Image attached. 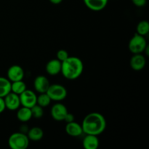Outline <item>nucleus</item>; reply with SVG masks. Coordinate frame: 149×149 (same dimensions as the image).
<instances>
[{"label":"nucleus","mask_w":149,"mask_h":149,"mask_svg":"<svg viewBox=\"0 0 149 149\" xmlns=\"http://www.w3.org/2000/svg\"><path fill=\"white\" fill-rule=\"evenodd\" d=\"M135 6L138 7H142L145 6L147 3V0H132Z\"/></svg>","instance_id":"nucleus-24"},{"label":"nucleus","mask_w":149,"mask_h":149,"mask_svg":"<svg viewBox=\"0 0 149 149\" xmlns=\"http://www.w3.org/2000/svg\"><path fill=\"white\" fill-rule=\"evenodd\" d=\"M51 101L52 100L46 93H39V95L37 96L36 99V104L40 106L41 107L45 108L50 104Z\"/></svg>","instance_id":"nucleus-20"},{"label":"nucleus","mask_w":149,"mask_h":149,"mask_svg":"<svg viewBox=\"0 0 149 149\" xmlns=\"http://www.w3.org/2000/svg\"><path fill=\"white\" fill-rule=\"evenodd\" d=\"M47 73L50 76H56L61 71V62L58 59H52L46 65Z\"/></svg>","instance_id":"nucleus-14"},{"label":"nucleus","mask_w":149,"mask_h":149,"mask_svg":"<svg viewBox=\"0 0 149 149\" xmlns=\"http://www.w3.org/2000/svg\"><path fill=\"white\" fill-rule=\"evenodd\" d=\"M65 130V132L71 137H79L83 133L81 125L74 121L69 123H66Z\"/></svg>","instance_id":"nucleus-13"},{"label":"nucleus","mask_w":149,"mask_h":149,"mask_svg":"<svg viewBox=\"0 0 149 149\" xmlns=\"http://www.w3.org/2000/svg\"><path fill=\"white\" fill-rule=\"evenodd\" d=\"M100 141L96 135H86L82 141L83 148L84 149H97L99 147Z\"/></svg>","instance_id":"nucleus-15"},{"label":"nucleus","mask_w":149,"mask_h":149,"mask_svg":"<svg viewBox=\"0 0 149 149\" xmlns=\"http://www.w3.org/2000/svg\"><path fill=\"white\" fill-rule=\"evenodd\" d=\"M49 85H50V84H49V80L45 76H38L35 78L34 81H33L34 90L39 93H47Z\"/></svg>","instance_id":"nucleus-10"},{"label":"nucleus","mask_w":149,"mask_h":149,"mask_svg":"<svg viewBox=\"0 0 149 149\" xmlns=\"http://www.w3.org/2000/svg\"><path fill=\"white\" fill-rule=\"evenodd\" d=\"M17 119L21 122H27L32 118L31 110L30 108L22 106L17 110Z\"/></svg>","instance_id":"nucleus-16"},{"label":"nucleus","mask_w":149,"mask_h":149,"mask_svg":"<svg viewBox=\"0 0 149 149\" xmlns=\"http://www.w3.org/2000/svg\"><path fill=\"white\" fill-rule=\"evenodd\" d=\"M56 55L57 59L61 61V62H63L69 57V54L65 49H60V50H58L57 52Z\"/></svg>","instance_id":"nucleus-23"},{"label":"nucleus","mask_w":149,"mask_h":149,"mask_svg":"<svg viewBox=\"0 0 149 149\" xmlns=\"http://www.w3.org/2000/svg\"><path fill=\"white\" fill-rule=\"evenodd\" d=\"M30 140L23 132H15L8 139V145L12 149H26L29 146Z\"/></svg>","instance_id":"nucleus-3"},{"label":"nucleus","mask_w":149,"mask_h":149,"mask_svg":"<svg viewBox=\"0 0 149 149\" xmlns=\"http://www.w3.org/2000/svg\"><path fill=\"white\" fill-rule=\"evenodd\" d=\"M68 109L65 105L57 103L52 106L50 110L51 116L54 120L57 122H62L65 119V115L68 113Z\"/></svg>","instance_id":"nucleus-7"},{"label":"nucleus","mask_w":149,"mask_h":149,"mask_svg":"<svg viewBox=\"0 0 149 149\" xmlns=\"http://www.w3.org/2000/svg\"><path fill=\"white\" fill-rule=\"evenodd\" d=\"M49 1L53 4H59L62 2L63 0H49Z\"/></svg>","instance_id":"nucleus-27"},{"label":"nucleus","mask_w":149,"mask_h":149,"mask_svg":"<svg viewBox=\"0 0 149 149\" xmlns=\"http://www.w3.org/2000/svg\"><path fill=\"white\" fill-rule=\"evenodd\" d=\"M27 89L26 84L23 80L13 81L11 84V92L20 95L22 93Z\"/></svg>","instance_id":"nucleus-19"},{"label":"nucleus","mask_w":149,"mask_h":149,"mask_svg":"<svg viewBox=\"0 0 149 149\" xmlns=\"http://www.w3.org/2000/svg\"><path fill=\"white\" fill-rule=\"evenodd\" d=\"M147 45V42L144 36L136 33L130 40L128 47L132 54H142Z\"/></svg>","instance_id":"nucleus-4"},{"label":"nucleus","mask_w":149,"mask_h":149,"mask_svg":"<svg viewBox=\"0 0 149 149\" xmlns=\"http://www.w3.org/2000/svg\"><path fill=\"white\" fill-rule=\"evenodd\" d=\"M27 136L30 141H39L42 139L44 136V132L42 128L39 127H32L28 131Z\"/></svg>","instance_id":"nucleus-17"},{"label":"nucleus","mask_w":149,"mask_h":149,"mask_svg":"<svg viewBox=\"0 0 149 149\" xmlns=\"http://www.w3.org/2000/svg\"><path fill=\"white\" fill-rule=\"evenodd\" d=\"M84 4L92 11L99 12L106 7L109 0H83Z\"/></svg>","instance_id":"nucleus-12"},{"label":"nucleus","mask_w":149,"mask_h":149,"mask_svg":"<svg viewBox=\"0 0 149 149\" xmlns=\"http://www.w3.org/2000/svg\"><path fill=\"white\" fill-rule=\"evenodd\" d=\"M20 100V105L22 106L28 108H32L36 104L37 95L33 91L26 89L23 93L19 95Z\"/></svg>","instance_id":"nucleus-6"},{"label":"nucleus","mask_w":149,"mask_h":149,"mask_svg":"<svg viewBox=\"0 0 149 149\" xmlns=\"http://www.w3.org/2000/svg\"><path fill=\"white\" fill-rule=\"evenodd\" d=\"M137 33L145 36L149 32V23L147 20H142L139 22L136 28Z\"/></svg>","instance_id":"nucleus-21"},{"label":"nucleus","mask_w":149,"mask_h":149,"mask_svg":"<svg viewBox=\"0 0 149 149\" xmlns=\"http://www.w3.org/2000/svg\"><path fill=\"white\" fill-rule=\"evenodd\" d=\"M146 60L142 54H133L130 61V65L132 69L135 71H141L146 66Z\"/></svg>","instance_id":"nucleus-11"},{"label":"nucleus","mask_w":149,"mask_h":149,"mask_svg":"<svg viewBox=\"0 0 149 149\" xmlns=\"http://www.w3.org/2000/svg\"><path fill=\"white\" fill-rule=\"evenodd\" d=\"M6 109L10 111H17L20 107V100L18 95L10 92L4 97Z\"/></svg>","instance_id":"nucleus-8"},{"label":"nucleus","mask_w":149,"mask_h":149,"mask_svg":"<svg viewBox=\"0 0 149 149\" xmlns=\"http://www.w3.org/2000/svg\"><path fill=\"white\" fill-rule=\"evenodd\" d=\"M47 94L51 100L60 102L67 97V90L64 86L59 84H50L47 91Z\"/></svg>","instance_id":"nucleus-5"},{"label":"nucleus","mask_w":149,"mask_h":149,"mask_svg":"<svg viewBox=\"0 0 149 149\" xmlns=\"http://www.w3.org/2000/svg\"><path fill=\"white\" fill-rule=\"evenodd\" d=\"M63 121H65L66 123H69V122H74V116L72 114V113H68H68L65 115V119H64Z\"/></svg>","instance_id":"nucleus-25"},{"label":"nucleus","mask_w":149,"mask_h":149,"mask_svg":"<svg viewBox=\"0 0 149 149\" xmlns=\"http://www.w3.org/2000/svg\"><path fill=\"white\" fill-rule=\"evenodd\" d=\"M6 107L5 104H4V100L3 97H0V113L4 112L5 111Z\"/></svg>","instance_id":"nucleus-26"},{"label":"nucleus","mask_w":149,"mask_h":149,"mask_svg":"<svg viewBox=\"0 0 149 149\" xmlns=\"http://www.w3.org/2000/svg\"><path fill=\"white\" fill-rule=\"evenodd\" d=\"M32 113V117L35 118V119H40L44 115V108L41 107L39 105L36 104L31 108Z\"/></svg>","instance_id":"nucleus-22"},{"label":"nucleus","mask_w":149,"mask_h":149,"mask_svg":"<svg viewBox=\"0 0 149 149\" xmlns=\"http://www.w3.org/2000/svg\"><path fill=\"white\" fill-rule=\"evenodd\" d=\"M7 79L11 82L23 80L24 77V71L23 68L18 65H13L8 68L7 72Z\"/></svg>","instance_id":"nucleus-9"},{"label":"nucleus","mask_w":149,"mask_h":149,"mask_svg":"<svg viewBox=\"0 0 149 149\" xmlns=\"http://www.w3.org/2000/svg\"><path fill=\"white\" fill-rule=\"evenodd\" d=\"M11 84L12 82L7 78L0 77V97L4 98L11 92Z\"/></svg>","instance_id":"nucleus-18"},{"label":"nucleus","mask_w":149,"mask_h":149,"mask_svg":"<svg viewBox=\"0 0 149 149\" xmlns=\"http://www.w3.org/2000/svg\"><path fill=\"white\" fill-rule=\"evenodd\" d=\"M81 125L83 133L98 136L106 130V121L101 113L92 112L84 118Z\"/></svg>","instance_id":"nucleus-1"},{"label":"nucleus","mask_w":149,"mask_h":149,"mask_svg":"<svg viewBox=\"0 0 149 149\" xmlns=\"http://www.w3.org/2000/svg\"><path fill=\"white\" fill-rule=\"evenodd\" d=\"M84 71V64L81 60L77 57L69 56L65 61L61 62V73L68 80L78 79Z\"/></svg>","instance_id":"nucleus-2"}]
</instances>
